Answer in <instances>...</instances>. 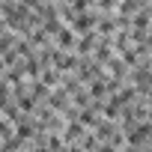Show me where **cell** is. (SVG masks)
<instances>
[{
	"instance_id": "obj_1",
	"label": "cell",
	"mask_w": 152,
	"mask_h": 152,
	"mask_svg": "<svg viewBox=\"0 0 152 152\" xmlns=\"http://www.w3.org/2000/svg\"><path fill=\"white\" fill-rule=\"evenodd\" d=\"M57 33H60V36H57V42H60V45H66V48H72V42H75V39H72V33H69V30H57Z\"/></svg>"
}]
</instances>
